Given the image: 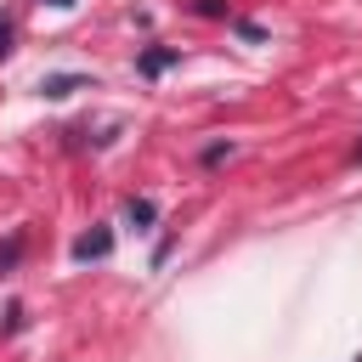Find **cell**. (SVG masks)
<instances>
[{"label": "cell", "mask_w": 362, "mask_h": 362, "mask_svg": "<svg viewBox=\"0 0 362 362\" xmlns=\"http://www.w3.org/2000/svg\"><path fill=\"white\" fill-rule=\"evenodd\" d=\"M17 255H23V232H17V238L0 249V272H11V266H17Z\"/></svg>", "instance_id": "obj_5"}, {"label": "cell", "mask_w": 362, "mask_h": 362, "mask_svg": "<svg viewBox=\"0 0 362 362\" xmlns=\"http://www.w3.org/2000/svg\"><path fill=\"white\" fill-rule=\"evenodd\" d=\"M351 158H356V164H362V141H356V153H351Z\"/></svg>", "instance_id": "obj_10"}, {"label": "cell", "mask_w": 362, "mask_h": 362, "mask_svg": "<svg viewBox=\"0 0 362 362\" xmlns=\"http://www.w3.org/2000/svg\"><path fill=\"white\" fill-rule=\"evenodd\" d=\"M107 255H113V232H107V226L74 238V260H107Z\"/></svg>", "instance_id": "obj_1"}, {"label": "cell", "mask_w": 362, "mask_h": 362, "mask_svg": "<svg viewBox=\"0 0 362 362\" xmlns=\"http://www.w3.org/2000/svg\"><path fill=\"white\" fill-rule=\"evenodd\" d=\"M85 85H90V79H85V74H51V79H45V85H40V90H45V96H51V102H62V96H74V90H85Z\"/></svg>", "instance_id": "obj_3"}, {"label": "cell", "mask_w": 362, "mask_h": 362, "mask_svg": "<svg viewBox=\"0 0 362 362\" xmlns=\"http://www.w3.org/2000/svg\"><path fill=\"white\" fill-rule=\"evenodd\" d=\"M198 11H204V17H226V6H221V0H198Z\"/></svg>", "instance_id": "obj_8"}, {"label": "cell", "mask_w": 362, "mask_h": 362, "mask_svg": "<svg viewBox=\"0 0 362 362\" xmlns=\"http://www.w3.org/2000/svg\"><path fill=\"white\" fill-rule=\"evenodd\" d=\"M351 362H362V356H351Z\"/></svg>", "instance_id": "obj_11"}, {"label": "cell", "mask_w": 362, "mask_h": 362, "mask_svg": "<svg viewBox=\"0 0 362 362\" xmlns=\"http://www.w3.org/2000/svg\"><path fill=\"white\" fill-rule=\"evenodd\" d=\"M181 62V51H170V45H153V51H141V74L147 79H158L164 68H175Z\"/></svg>", "instance_id": "obj_2"}, {"label": "cell", "mask_w": 362, "mask_h": 362, "mask_svg": "<svg viewBox=\"0 0 362 362\" xmlns=\"http://www.w3.org/2000/svg\"><path fill=\"white\" fill-rule=\"evenodd\" d=\"M124 221H130V226H153V221H158V204H153V198H130V204H124Z\"/></svg>", "instance_id": "obj_4"}, {"label": "cell", "mask_w": 362, "mask_h": 362, "mask_svg": "<svg viewBox=\"0 0 362 362\" xmlns=\"http://www.w3.org/2000/svg\"><path fill=\"white\" fill-rule=\"evenodd\" d=\"M221 158H232V147H226V141H215V147H204V164H221Z\"/></svg>", "instance_id": "obj_7"}, {"label": "cell", "mask_w": 362, "mask_h": 362, "mask_svg": "<svg viewBox=\"0 0 362 362\" xmlns=\"http://www.w3.org/2000/svg\"><path fill=\"white\" fill-rule=\"evenodd\" d=\"M51 6H62V11H68V6H74V0H51Z\"/></svg>", "instance_id": "obj_9"}, {"label": "cell", "mask_w": 362, "mask_h": 362, "mask_svg": "<svg viewBox=\"0 0 362 362\" xmlns=\"http://www.w3.org/2000/svg\"><path fill=\"white\" fill-rule=\"evenodd\" d=\"M11 40H17V34H11V17L0 11V57H11Z\"/></svg>", "instance_id": "obj_6"}]
</instances>
